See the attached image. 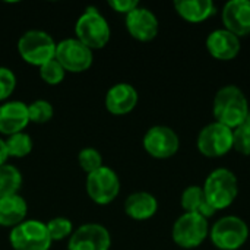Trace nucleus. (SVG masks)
Returning <instances> with one entry per match:
<instances>
[{"label":"nucleus","instance_id":"f257e3e1","mask_svg":"<svg viewBox=\"0 0 250 250\" xmlns=\"http://www.w3.org/2000/svg\"><path fill=\"white\" fill-rule=\"evenodd\" d=\"M249 113V101L239 86L226 85L217 91L212 101V114L215 122L230 129H236L245 123Z\"/></svg>","mask_w":250,"mask_h":250},{"label":"nucleus","instance_id":"f03ea898","mask_svg":"<svg viewBox=\"0 0 250 250\" xmlns=\"http://www.w3.org/2000/svg\"><path fill=\"white\" fill-rule=\"evenodd\" d=\"M207 201L215 211L226 209L233 205L239 196V180L229 168H215L205 179L202 186Z\"/></svg>","mask_w":250,"mask_h":250},{"label":"nucleus","instance_id":"7ed1b4c3","mask_svg":"<svg viewBox=\"0 0 250 250\" xmlns=\"http://www.w3.org/2000/svg\"><path fill=\"white\" fill-rule=\"evenodd\" d=\"M75 38L94 51L108 44L111 29L105 16L97 7H88L75 23Z\"/></svg>","mask_w":250,"mask_h":250},{"label":"nucleus","instance_id":"20e7f679","mask_svg":"<svg viewBox=\"0 0 250 250\" xmlns=\"http://www.w3.org/2000/svg\"><path fill=\"white\" fill-rule=\"evenodd\" d=\"M57 42L54 38L41 29H29L18 40V53L23 62L31 66L41 67L56 57Z\"/></svg>","mask_w":250,"mask_h":250},{"label":"nucleus","instance_id":"39448f33","mask_svg":"<svg viewBox=\"0 0 250 250\" xmlns=\"http://www.w3.org/2000/svg\"><path fill=\"white\" fill-rule=\"evenodd\" d=\"M209 239L218 250H239L249 239V227L240 217L226 215L209 227Z\"/></svg>","mask_w":250,"mask_h":250},{"label":"nucleus","instance_id":"423d86ee","mask_svg":"<svg viewBox=\"0 0 250 250\" xmlns=\"http://www.w3.org/2000/svg\"><path fill=\"white\" fill-rule=\"evenodd\" d=\"M209 237L208 220L198 214L183 212L173 224L171 239L180 249H196Z\"/></svg>","mask_w":250,"mask_h":250},{"label":"nucleus","instance_id":"0eeeda50","mask_svg":"<svg viewBox=\"0 0 250 250\" xmlns=\"http://www.w3.org/2000/svg\"><path fill=\"white\" fill-rule=\"evenodd\" d=\"M9 242L13 250H50L53 243L47 224L40 220H25L12 229Z\"/></svg>","mask_w":250,"mask_h":250},{"label":"nucleus","instance_id":"6e6552de","mask_svg":"<svg viewBox=\"0 0 250 250\" xmlns=\"http://www.w3.org/2000/svg\"><path fill=\"white\" fill-rule=\"evenodd\" d=\"M196 146L204 157L221 158L233 149V129L212 122L201 129Z\"/></svg>","mask_w":250,"mask_h":250},{"label":"nucleus","instance_id":"1a4fd4ad","mask_svg":"<svg viewBox=\"0 0 250 250\" xmlns=\"http://www.w3.org/2000/svg\"><path fill=\"white\" fill-rule=\"evenodd\" d=\"M85 186L89 199L97 205H108L120 193V179L117 173L107 166L86 174Z\"/></svg>","mask_w":250,"mask_h":250},{"label":"nucleus","instance_id":"9d476101","mask_svg":"<svg viewBox=\"0 0 250 250\" xmlns=\"http://www.w3.org/2000/svg\"><path fill=\"white\" fill-rule=\"evenodd\" d=\"M66 72H86L94 62V51L82 44L78 38H66L57 42L54 57Z\"/></svg>","mask_w":250,"mask_h":250},{"label":"nucleus","instance_id":"9b49d317","mask_svg":"<svg viewBox=\"0 0 250 250\" xmlns=\"http://www.w3.org/2000/svg\"><path fill=\"white\" fill-rule=\"evenodd\" d=\"M142 145L146 154L152 158L167 160L177 154L180 148V139L170 126L157 125L146 130L142 139Z\"/></svg>","mask_w":250,"mask_h":250},{"label":"nucleus","instance_id":"f8f14e48","mask_svg":"<svg viewBox=\"0 0 250 250\" xmlns=\"http://www.w3.org/2000/svg\"><path fill=\"white\" fill-rule=\"evenodd\" d=\"M110 231L97 223H88L73 230L69 237L67 250H110Z\"/></svg>","mask_w":250,"mask_h":250},{"label":"nucleus","instance_id":"ddd939ff","mask_svg":"<svg viewBox=\"0 0 250 250\" xmlns=\"http://www.w3.org/2000/svg\"><path fill=\"white\" fill-rule=\"evenodd\" d=\"M125 25L129 35L141 42L152 41L160 31V22L155 13L141 4L125 16Z\"/></svg>","mask_w":250,"mask_h":250},{"label":"nucleus","instance_id":"4468645a","mask_svg":"<svg viewBox=\"0 0 250 250\" xmlns=\"http://www.w3.org/2000/svg\"><path fill=\"white\" fill-rule=\"evenodd\" d=\"M205 47L215 60L230 62L239 56L242 50V42L237 35L227 31L226 28H220L209 32L205 41Z\"/></svg>","mask_w":250,"mask_h":250},{"label":"nucleus","instance_id":"2eb2a0df","mask_svg":"<svg viewBox=\"0 0 250 250\" xmlns=\"http://www.w3.org/2000/svg\"><path fill=\"white\" fill-rule=\"evenodd\" d=\"M224 28L239 38L250 34V0H230L221 12Z\"/></svg>","mask_w":250,"mask_h":250},{"label":"nucleus","instance_id":"dca6fc26","mask_svg":"<svg viewBox=\"0 0 250 250\" xmlns=\"http://www.w3.org/2000/svg\"><path fill=\"white\" fill-rule=\"evenodd\" d=\"M139 101L136 88L126 82L113 85L105 94V108L110 114L125 116L135 110Z\"/></svg>","mask_w":250,"mask_h":250},{"label":"nucleus","instance_id":"f3484780","mask_svg":"<svg viewBox=\"0 0 250 250\" xmlns=\"http://www.w3.org/2000/svg\"><path fill=\"white\" fill-rule=\"evenodd\" d=\"M28 104L12 100L4 101L0 105V133L6 136H12L15 133L23 132V129L29 125Z\"/></svg>","mask_w":250,"mask_h":250},{"label":"nucleus","instance_id":"a211bd4d","mask_svg":"<svg viewBox=\"0 0 250 250\" xmlns=\"http://www.w3.org/2000/svg\"><path fill=\"white\" fill-rule=\"evenodd\" d=\"M158 211V201L148 192L130 193L125 201V214L135 221H146Z\"/></svg>","mask_w":250,"mask_h":250},{"label":"nucleus","instance_id":"6ab92c4d","mask_svg":"<svg viewBox=\"0 0 250 250\" xmlns=\"http://www.w3.org/2000/svg\"><path fill=\"white\" fill-rule=\"evenodd\" d=\"M176 13L189 23H201L217 13L212 0H177L174 1Z\"/></svg>","mask_w":250,"mask_h":250},{"label":"nucleus","instance_id":"aec40b11","mask_svg":"<svg viewBox=\"0 0 250 250\" xmlns=\"http://www.w3.org/2000/svg\"><path fill=\"white\" fill-rule=\"evenodd\" d=\"M28 204L19 193L0 199V227L15 229L26 220Z\"/></svg>","mask_w":250,"mask_h":250},{"label":"nucleus","instance_id":"412c9836","mask_svg":"<svg viewBox=\"0 0 250 250\" xmlns=\"http://www.w3.org/2000/svg\"><path fill=\"white\" fill-rule=\"evenodd\" d=\"M180 205L183 208L185 212L188 214H198L204 218H211L217 211L209 205V202L207 201L205 192L202 189V186H188L182 196H180Z\"/></svg>","mask_w":250,"mask_h":250},{"label":"nucleus","instance_id":"4be33fe9","mask_svg":"<svg viewBox=\"0 0 250 250\" xmlns=\"http://www.w3.org/2000/svg\"><path fill=\"white\" fill-rule=\"evenodd\" d=\"M22 186V174L12 164L0 166V199L19 193Z\"/></svg>","mask_w":250,"mask_h":250},{"label":"nucleus","instance_id":"5701e85b","mask_svg":"<svg viewBox=\"0 0 250 250\" xmlns=\"http://www.w3.org/2000/svg\"><path fill=\"white\" fill-rule=\"evenodd\" d=\"M4 142H6V149H7L9 158H23V157L29 155L34 148L32 138L25 132H19L12 136H7V139H4Z\"/></svg>","mask_w":250,"mask_h":250},{"label":"nucleus","instance_id":"b1692460","mask_svg":"<svg viewBox=\"0 0 250 250\" xmlns=\"http://www.w3.org/2000/svg\"><path fill=\"white\" fill-rule=\"evenodd\" d=\"M28 114H29L31 123L42 125L53 119L54 108H53L51 103L47 100H35L31 104H28Z\"/></svg>","mask_w":250,"mask_h":250},{"label":"nucleus","instance_id":"393cba45","mask_svg":"<svg viewBox=\"0 0 250 250\" xmlns=\"http://www.w3.org/2000/svg\"><path fill=\"white\" fill-rule=\"evenodd\" d=\"M47 224L48 234L51 237V242H60L64 239H69L73 233V224L66 217H56L51 218Z\"/></svg>","mask_w":250,"mask_h":250},{"label":"nucleus","instance_id":"a878e982","mask_svg":"<svg viewBox=\"0 0 250 250\" xmlns=\"http://www.w3.org/2000/svg\"><path fill=\"white\" fill-rule=\"evenodd\" d=\"M78 164L86 174L94 173V171H97L98 168H101L104 166L103 164V155L100 154V151L95 149V148H91V146L83 148V149L79 151Z\"/></svg>","mask_w":250,"mask_h":250},{"label":"nucleus","instance_id":"bb28decb","mask_svg":"<svg viewBox=\"0 0 250 250\" xmlns=\"http://www.w3.org/2000/svg\"><path fill=\"white\" fill-rule=\"evenodd\" d=\"M64 76H66V70L56 59L50 60L48 63L40 67V78L47 85H51V86L60 85L64 81Z\"/></svg>","mask_w":250,"mask_h":250},{"label":"nucleus","instance_id":"cd10ccee","mask_svg":"<svg viewBox=\"0 0 250 250\" xmlns=\"http://www.w3.org/2000/svg\"><path fill=\"white\" fill-rule=\"evenodd\" d=\"M233 149L242 155H250V127L246 125H240L233 129Z\"/></svg>","mask_w":250,"mask_h":250},{"label":"nucleus","instance_id":"c85d7f7f","mask_svg":"<svg viewBox=\"0 0 250 250\" xmlns=\"http://www.w3.org/2000/svg\"><path fill=\"white\" fill-rule=\"evenodd\" d=\"M16 88L15 73L4 66H0V103L6 101Z\"/></svg>","mask_w":250,"mask_h":250},{"label":"nucleus","instance_id":"c756f323","mask_svg":"<svg viewBox=\"0 0 250 250\" xmlns=\"http://www.w3.org/2000/svg\"><path fill=\"white\" fill-rule=\"evenodd\" d=\"M108 6L114 12H119L126 16L127 13H130L133 9H136L139 6V1L138 0H110Z\"/></svg>","mask_w":250,"mask_h":250},{"label":"nucleus","instance_id":"7c9ffc66","mask_svg":"<svg viewBox=\"0 0 250 250\" xmlns=\"http://www.w3.org/2000/svg\"><path fill=\"white\" fill-rule=\"evenodd\" d=\"M7 160H9V154L6 149V142H4V139L0 138V166L6 164Z\"/></svg>","mask_w":250,"mask_h":250},{"label":"nucleus","instance_id":"2f4dec72","mask_svg":"<svg viewBox=\"0 0 250 250\" xmlns=\"http://www.w3.org/2000/svg\"><path fill=\"white\" fill-rule=\"evenodd\" d=\"M243 125H246V126H249L250 127V113L248 114V117H246V120H245V123Z\"/></svg>","mask_w":250,"mask_h":250}]
</instances>
